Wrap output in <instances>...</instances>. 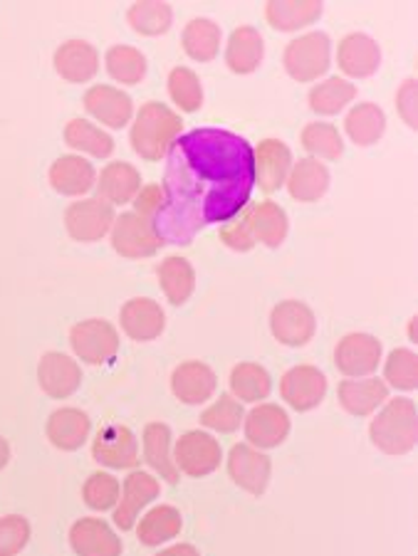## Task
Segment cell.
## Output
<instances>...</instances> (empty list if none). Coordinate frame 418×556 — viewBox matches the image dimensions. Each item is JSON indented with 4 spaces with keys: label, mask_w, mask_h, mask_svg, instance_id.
I'll use <instances>...</instances> for the list:
<instances>
[{
    "label": "cell",
    "mask_w": 418,
    "mask_h": 556,
    "mask_svg": "<svg viewBox=\"0 0 418 556\" xmlns=\"http://www.w3.org/2000/svg\"><path fill=\"white\" fill-rule=\"evenodd\" d=\"M253 188L251 141L213 127L181 134L166 154L162 205L151 226L164 245H189L201 230L243 213Z\"/></svg>",
    "instance_id": "6da1fadb"
},
{
    "label": "cell",
    "mask_w": 418,
    "mask_h": 556,
    "mask_svg": "<svg viewBox=\"0 0 418 556\" xmlns=\"http://www.w3.org/2000/svg\"><path fill=\"white\" fill-rule=\"evenodd\" d=\"M181 116L162 102H147L131 124L129 141L135 154L144 161H162L172 151L174 141L181 137Z\"/></svg>",
    "instance_id": "7a4b0ae2"
},
{
    "label": "cell",
    "mask_w": 418,
    "mask_h": 556,
    "mask_svg": "<svg viewBox=\"0 0 418 556\" xmlns=\"http://www.w3.org/2000/svg\"><path fill=\"white\" fill-rule=\"evenodd\" d=\"M371 443L387 455H406L416 447L418 414L411 399H389L369 426Z\"/></svg>",
    "instance_id": "3957f363"
},
{
    "label": "cell",
    "mask_w": 418,
    "mask_h": 556,
    "mask_svg": "<svg viewBox=\"0 0 418 556\" xmlns=\"http://www.w3.org/2000/svg\"><path fill=\"white\" fill-rule=\"evenodd\" d=\"M284 72L297 83H315L332 65V40L327 33H305L290 40L282 52Z\"/></svg>",
    "instance_id": "277c9868"
},
{
    "label": "cell",
    "mask_w": 418,
    "mask_h": 556,
    "mask_svg": "<svg viewBox=\"0 0 418 556\" xmlns=\"http://www.w3.org/2000/svg\"><path fill=\"white\" fill-rule=\"evenodd\" d=\"M110 238H112L114 253H119L127 260L151 257L164 248V240L156 236L151 220L141 218V215H137L135 211L117 215Z\"/></svg>",
    "instance_id": "5b68a950"
},
{
    "label": "cell",
    "mask_w": 418,
    "mask_h": 556,
    "mask_svg": "<svg viewBox=\"0 0 418 556\" xmlns=\"http://www.w3.org/2000/svg\"><path fill=\"white\" fill-rule=\"evenodd\" d=\"M114 220H117L114 205L102 201L100 195L69 203L65 211V228L69 238L77 240V243H97V240H102L106 232H112Z\"/></svg>",
    "instance_id": "8992f818"
},
{
    "label": "cell",
    "mask_w": 418,
    "mask_h": 556,
    "mask_svg": "<svg viewBox=\"0 0 418 556\" xmlns=\"http://www.w3.org/2000/svg\"><path fill=\"white\" fill-rule=\"evenodd\" d=\"M220 460H224L220 443L206 430H189L174 447L176 468L189 478H206V475L218 470Z\"/></svg>",
    "instance_id": "52a82bcc"
},
{
    "label": "cell",
    "mask_w": 418,
    "mask_h": 556,
    "mask_svg": "<svg viewBox=\"0 0 418 556\" xmlns=\"http://www.w3.org/2000/svg\"><path fill=\"white\" fill-rule=\"evenodd\" d=\"M73 352L87 364H106L119 352V331L106 319H85L69 331Z\"/></svg>",
    "instance_id": "ba28073f"
},
{
    "label": "cell",
    "mask_w": 418,
    "mask_h": 556,
    "mask_svg": "<svg viewBox=\"0 0 418 556\" xmlns=\"http://www.w3.org/2000/svg\"><path fill=\"white\" fill-rule=\"evenodd\" d=\"M273 463L270 457L248 443H238L228 453V475L240 490L251 492L253 497L265 495L270 485Z\"/></svg>",
    "instance_id": "9c48e42d"
},
{
    "label": "cell",
    "mask_w": 418,
    "mask_h": 556,
    "mask_svg": "<svg viewBox=\"0 0 418 556\" xmlns=\"http://www.w3.org/2000/svg\"><path fill=\"white\" fill-rule=\"evenodd\" d=\"M270 331L284 346H305L317 331L315 312L300 300H284L275 304L270 314Z\"/></svg>",
    "instance_id": "30bf717a"
},
{
    "label": "cell",
    "mask_w": 418,
    "mask_h": 556,
    "mask_svg": "<svg viewBox=\"0 0 418 556\" xmlns=\"http://www.w3.org/2000/svg\"><path fill=\"white\" fill-rule=\"evenodd\" d=\"M334 364L346 379L371 376L381 364V342L377 337L364 334V331L346 334L334 349Z\"/></svg>",
    "instance_id": "8fae6325"
},
{
    "label": "cell",
    "mask_w": 418,
    "mask_h": 556,
    "mask_svg": "<svg viewBox=\"0 0 418 556\" xmlns=\"http://www.w3.org/2000/svg\"><path fill=\"white\" fill-rule=\"evenodd\" d=\"M280 393L284 403L295 410H313L327 396L325 374L313 364H300L282 376Z\"/></svg>",
    "instance_id": "7c38bea8"
},
{
    "label": "cell",
    "mask_w": 418,
    "mask_h": 556,
    "mask_svg": "<svg viewBox=\"0 0 418 556\" xmlns=\"http://www.w3.org/2000/svg\"><path fill=\"white\" fill-rule=\"evenodd\" d=\"M253 159L255 184L263 193L280 191L292 172V164H295L290 147L280 139H263L257 143V149H253Z\"/></svg>",
    "instance_id": "4fadbf2b"
},
{
    "label": "cell",
    "mask_w": 418,
    "mask_h": 556,
    "mask_svg": "<svg viewBox=\"0 0 418 556\" xmlns=\"http://www.w3.org/2000/svg\"><path fill=\"white\" fill-rule=\"evenodd\" d=\"M245 438L248 445L257 447V451H270L284 443L290 435V416L284 408L275 406V403H257V406L245 416Z\"/></svg>",
    "instance_id": "5bb4252c"
},
{
    "label": "cell",
    "mask_w": 418,
    "mask_h": 556,
    "mask_svg": "<svg viewBox=\"0 0 418 556\" xmlns=\"http://www.w3.org/2000/svg\"><path fill=\"white\" fill-rule=\"evenodd\" d=\"M92 457L104 468L127 470L139 463V445L127 426H104L92 443Z\"/></svg>",
    "instance_id": "9a60e30c"
},
{
    "label": "cell",
    "mask_w": 418,
    "mask_h": 556,
    "mask_svg": "<svg viewBox=\"0 0 418 556\" xmlns=\"http://www.w3.org/2000/svg\"><path fill=\"white\" fill-rule=\"evenodd\" d=\"M85 110L97 122L104 124L110 129H122L127 127L135 116V104H131V97L122 92L119 87L112 85H94L85 92L83 97Z\"/></svg>",
    "instance_id": "2e32d148"
},
{
    "label": "cell",
    "mask_w": 418,
    "mask_h": 556,
    "mask_svg": "<svg viewBox=\"0 0 418 556\" xmlns=\"http://www.w3.org/2000/svg\"><path fill=\"white\" fill-rule=\"evenodd\" d=\"M52 65H55V72L65 83H92L97 72H100V52L94 50V45L85 40H67L55 50Z\"/></svg>",
    "instance_id": "e0dca14e"
},
{
    "label": "cell",
    "mask_w": 418,
    "mask_h": 556,
    "mask_svg": "<svg viewBox=\"0 0 418 556\" xmlns=\"http://www.w3.org/2000/svg\"><path fill=\"white\" fill-rule=\"evenodd\" d=\"M337 65L352 79L371 77L381 65V50L373 38L364 33L344 35L337 48Z\"/></svg>",
    "instance_id": "ac0fdd59"
},
{
    "label": "cell",
    "mask_w": 418,
    "mask_h": 556,
    "mask_svg": "<svg viewBox=\"0 0 418 556\" xmlns=\"http://www.w3.org/2000/svg\"><path fill=\"white\" fill-rule=\"evenodd\" d=\"M218 389V376L213 374L208 364L203 362H183L172 374V391L186 406H199L213 399Z\"/></svg>",
    "instance_id": "d6986e66"
},
{
    "label": "cell",
    "mask_w": 418,
    "mask_h": 556,
    "mask_svg": "<svg viewBox=\"0 0 418 556\" xmlns=\"http://www.w3.org/2000/svg\"><path fill=\"white\" fill-rule=\"evenodd\" d=\"M159 497V480L149 472H131L127 480H124L119 505L114 507V522L119 529H135L139 513L144 509L149 502Z\"/></svg>",
    "instance_id": "ffe728a7"
},
{
    "label": "cell",
    "mask_w": 418,
    "mask_h": 556,
    "mask_svg": "<svg viewBox=\"0 0 418 556\" xmlns=\"http://www.w3.org/2000/svg\"><path fill=\"white\" fill-rule=\"evenodd\" d=\"M119 325L124 334L135 342H154L166 327V314L159 302L149 298H135L119 312Z\"/></svg>",
    "instance_id": "44dd1931"
},
{
    "label": "cell",
    "mask_w": 418,
    "mask_h": 556,
    "mask_svg": "<svg viewBox=\"0 0 418 556\" xmlns=\"http://www.w3.org/2000/svg\"><path fill=\"white\" fill-rule=\"evenodd\" d=\"M48 178L60 195H69V199H79L97 186L94 166L79 154H65L52 161Z\"/></svg>",
    "instance_id": "7402d4cb"
},
{
    "label": "cell",
    "mask_w": 418,
    "mask_h": 556,
    "mask_svg": "<svg viewBox=\"0 0 418 556\" xmlns=\"http://www.w3.org/2000/svg\"><path fill=\"white\" fill-rule=\"evenodd\" d=\"M38 381L50 399H69L83 383V371H79L75 358H69L67 354L48 352L40 358Z\"/></svg>",
    "instance_id": "603a6c76"
},
{
    "label": "cell",
    "mask_w": 418,
    "mask_h": 556,
    "mask_svg": "<svg viewBox=\"0 0 418 556\" xmlns=\"http://www.w3.org/2000/svg\"><path fill=\"white\" fill-rule=\"evenodd\" d=\"M69 544L79 556H119L122 540L97 517H85L69 529Z\"/></svg>",
    "instance_id": "cb8c5ba5"
},
{
    "label": "cell",
    "mask_w": 418,
    "mask_h": 556,
    "mask_svg": "<svg viewBox=\"0 0 418 556\" xmlns=\"http://www.w3.org/2000/svg\"><path fill=\"white\" fill-rule=\"evenodd\" d=\"M337 393L346 414L357 418L377 414L389 401V386L381 379H344Z\"/></svg>",
    "instance_id": "d4e9b609"
},
{
    "label": "cell",
    "mask_w": 418,
    "mask_h": 556,
    "mask_svg": "<svg viewBox=\"0 0 418 556\" xmlns=\"http://www.w3.org/2000/svg\"><path fill=\"white\" fill-rule=\"evenodd\" d=\"M100 199L110 205H124L137 199L141 191V174L127 161H110L97 178Z\"/></svg>",
    "instance_id": "484cf974"
},
{
    "label": "cell",
    "mask_w": 418,
    "mask_h": 556,
    "mask_svg": "<svg viewBox=\"0 0 418 556\" xmlns=\"http://www.w3.org/2000/svg\"><path fill=\"white\" fill-rule=\"evenodd\" d=\"M245 215H248V223H251L255 243H263L265 248H280L284 243L290 223L282 205H278L275 201L248 203Z\"/></svg>",
    "instance_id": "4316f807"
},
{
    "label": "cell",
    "mask_w": 418,
    "mask_h": 556,
    "mask_svg": "<svg viewBox=\"0 0 418 556\" xmlns=\"http://www.w3.org/2000/svg\"><path fill=\"white\" fill-rule=\"evenodd\" d=\"M265 58L263 35L253 25H240L226 42V65L236 75H251Z\"/></svg>",
    "instance_id": "83f0119b"
},
{
    "label": "cell",
    "mask_w": 418,
    "mask_h": 556,
    "mask_svg": "<svg viewBox=\"0 0 418 556\" xmlns=\"http://www.w3.org/2000/svg\"><path fill=\"white\" fill-rule=\"evenodd\" d=\"M329 168L317 159H300L292 164V172L288 176V186L290 195L300 203H315L322 199L329 188Z\"/></svg>",
    "instance_id": "f1b7e54d"
},
{
    "label": "cell",
    "mask_w": 418,
    "mask_h": 556,
    "mask_svg": "<svg viewBox=\"0 0 418 556\" xmlns=\"http://www.w3.org/2000/svg\"><path fill=\"white\" fill-rule=\"evenodd\" d=\"M90 416L79 408H60L48 420V438L58 451H77L90 438Z\"/></svg>",
    "instance_id": "f546056e"
},
{
    "label": "cell",
    "mask_w": 418,
    "mask_h": 556,
    "mask_svg": "<svg viewBox=\"0 0 418 556\" xmlns=\"http://www.w3.org/2000/svg\"><path fill=\"white\" fill-rule=\"evenodd\" d=\"M319 15H322V3L319 0H270L265 5V21L270 23V28L280 33L307 28Z\"/></svg>",
    "instance_id": "4dcf8cb0"
},
{
    "label": "cell",
    "mask_w": 418,
    "mask_h": 556,
    "mask_svg": "<svg viewBox=\"0 0 418 556\" xmlns=\"http://www.w3.org/2000/svg\"><path fill=\"white\" fill-rule=\"evenodd\" d=\"M144 460L159 478L172 485L179 482V468L172 455V428L166 424H149L144 428Z\"/></svg>",
    "instance_id": "1f68e13d"
},
{
    "label": "cell",
    "mask_w": 418,
    "mask_h": 556,
    "mask_svg": "<svg viewBox=\"0 0 418 556\" xmlns=\"http://www.w3.org/2000/svg\"><path fill=\"white\" fill-rule=\"evenodd\" d=\"M344 131L357 147H371L387 131V114L371 102L354 104L344 119Z\"/></svg>",
    "instance_id": "d6a6232c"
},
{
    "label": "cell",
    "mask_w": 418,
    "mask_h": 556,
    "mask_svg": "<svg viewBox=\"0 0 418 556\" xmlns=\"http://www.w3.org/2000/svg\"><path fill=\"white\" fill-rule=\"evenodd\" d=\"M159 285L166 294V300L174 304V307H181L191 300L195 290V270L189 260L181 255L166 257L162 265H159Z\"/></svg>",
    "instance_id": "836d02e7"
},
{
    "label": "cell",
    "mask_w": 418,
    "mask_h": 556,
    "mask_svg": "<svg viewBox=\"0 0 418 556\" xmlns=\"http://www.w3.org/2000/svg\"><path fill=\"white\" fill-rule=\"evenodd\" d=\"M354 100H357V87L346 83L344 77H327L325 83H317L307 94L309 110L319 116L340 114Z\"/></svg>",
    "instance_id": "e575fe53"
},
{
    "label": "cell",
    "mask_w": 418,
    "mask_h": 556,
    "mask_svg": "<svg viewBox=\"0 0 418 556\" xmlns=\"http://www.w3.org/2000/svg\"><path fill=\"white\" fill-rule=\"evenodd\" d=\"M183 52L195 62H211L218 58L220 28L208 17H193L181 33Z\"/></svg>",
    "instance_id": "d590c367"
},
{
    "label": "cell",
    "mask_w": 418,
    "mask_h": 556,
    "mask_svg": "<svg viewBox=\"0 0 418 556\" xmlns=\"http://www.w3.org/2000/svg\"><path fill=\"white\" fill-rule=\"evenodd\" d=\"M65 143L77 154H90L94 159H110L114 139L104 129L87 119H69L65 127Z\"/></svg>",
    "instance_id": "8d00e7d4"
},
{
    "label": "cell",
    "mask_w": 418,
    "mask_h": 556,
    "mask_svg": "<svg viewBox=\"0 0 418 556\" xmlns=\"http://www.w3.org/2000/svg\"><path fill=\"white\" fill-rule=\"evenodd\" d=\"M230 396H236L245 403H261L270 396L273 379L265 366L243 362L230 371Z\"/></svg>",
    "instance_id": "74e56055"
},
{
    "label": "cell",
    "mask_w": 418,
    "mask_h": 556,
    "mask_svg": "<svg viewBox=\"0 0 418 556\" xmlns=\"http://www.w3.org/2000/svg\"><path fill=\"white\" fill-rule=\"evenodd\" d=\"M300 141L309 159L317 161H337L344 154V141L340 129L334 124L327 122H309L305 129L300 134Z\"/></svg>",
    "instance_id": "f35d334b"
},
{
    "label": "cell",
    "mask_w": 418,
    "mask_h": 556,
    "mask_svg": "<svg viewBox=\"0 0 418 556\" xmlns=\"http://www.w3.org/2000/svg\"><path fill=\"white\" fill-rule=\"evenodd\" d=\"M129 28L154 38V35H164L174 23V11L168 3H159V0H141L127 11Z\"/></svg>",
    "instance_id": "ab89813d"
},
{
    "label": "cell",
    "mask_w": 418,
    "mask_h": 556,
    "mask_svg": "<svg viewBox=\"0 0 418 556\" xmlns=\"http://www.w3.org/2000/svg\"><path fill=\"white\" fill-rule=\"evenodd\" d=\"M106 72H110L114 83L122 85H139L147 75V58L131 45H114L104 55Z\"/></svg>",
    "instance_id": "60d3db41"
},
{
    "label": "cell",
    "mask_w": 418,
    "mask_h": 556,
    "mask_svg": "<svg viewBox=\"0 0 418 556\" xmlns=\"http://www.w3.org/2000/svg\"><path fill=\"white\" fill-rule=\"evenodd\" d=\"M181 532V515L172 505H162L141 519L139 522V540L147 546H156L168 542L172 536Z\"/></svg>",
    "instance_id": "b9f144b4"
},
{
    "label": "cell",
    "mask_w": 418,
    "mask_h": 556,
    "mask_svg": "<svg viewBox=\"0 0 418 556\" xmlns=\"http://www.w3.org/2000/svg\"><path fill=\"white\" fill-rule=\"evenodd\" d=\"M168 94L181 112L193 114L203 106V85L191 67H174L168 75Z\"/></svg>",
    "instance_id": "7bdbcfd3"
},
{
    "label": "cell",
    "mask_w": 418,
    "mask_h": 556,
    "mask_svg": "<svg viewBox=\"0 0 418 556\" xmlns=\"http://www.w3.org/2000/svg\"><path fill=\"white\" fill-rule=\"evenodd\" d=\"M245 410L240 406V401L230 393H220L218 401H213L211 406L201 414V424L216 433H236L243 426Z\"/></svg>",
    "instance_id": "ee69618b"
},
{
    "label": "cell",
    "mask_w": 418,
    "mask_h": 556,
    "mask_svg": "<svg viewBox=\"0 0 418 556\" xmlns=\"http://www.w3.org/2000/svg\"><path fill=\"white\" fill-rule=\"evenodd\" d=\"M384 383L396 391H414L418 386V356L411 349H394L384 364Z\"/></svg>",
    "instance_id": "f6af8a7d"
},
{
    "label": "cell",
    "mask_w": 418,
    "mask_h": 556,
    "mask_svg": "<svg viewBox=\"0 0 418 556\" xmlns=\"http://www.w3.org/2000/svg\"><path fill=\"white\" fill-rule=\"evenodd\" d=\"M83 497H85V505L90 509H97V513L114 509L119 505V497H122L119 480L110 472H92L83 488Z\"/></svg>",
    "instance_id": "bcb514c9"
},
{
    "label": "cell",
    "mask_w": 418,
    "mask_h": 556,
    "mask_svg": "<svg viewBox=\"0 0 418 556\" xmlns=\"http://www.w3.org/2000/svg\"><path fill=\"white\" fill-rule=\"evenodd\" d=\"M30 540V525L21 515L0 517V556H15Z\"/></svg>",
    "instance_id": "7dc6e473"
},
{
    "label": "cell",
    "mask_w": 418,
    "mask_h": 556,
    "mask_svg": "<svg viewBox=\"0 0 418 556\" xmlns=\"http://www.w3.org/2000/svg\"><path fill=\"white\" fill-rule=\"evenodd\" d=\"M218 236H220V243L230 250H236V253H248V250L255 248V236L251 230V223H248L245 208H243V213H238L233 220L224 223Z\"/></svg>",
    "instance_id": "c3c4849f"
},
{
    "label": "cell",
    "mask_w": 418,
    "mask_h": 556,
    "mask_svg": "<svg viewBox=\"0 0 418 556\" xmlns=\"http://www.w3.org/2000/svg\"><path fill=\"white\" fill-rule=\"evenodd\" d=\"M416 102H418L416 79H406V83L402 85V89H398V92H396V110H398V114H402V119H404L411 129L418 127V110H416Z\"/></svg>",
    "instance_id": "681fc988"
},
{
    "label": "cell",
    "mask_w": 418,
    "mask_h": 556,
    "mask_svg": "<svg viewBox=\"0 0 418 556\" xmlns=\"http://www.w3.org/2000/svg\"><path fill=\"white\" fill-rule=\"evenodd\" d=\"M135 203V213L141 215V218L151 220L162 205V186H141V191L137 193Z\"/></svg>",
    "instance_id": "f907efd6"
},
{
    "label": "cell",
    "mask_w": 418,
    "mask_h": 556,
    "mask_svg": "<svg viewBox=\"0 0 418 556\" xmlns=\"http://www.w3.org/2000/svg\"><path fill=\"white\" fill-rule=\"evenodd\" d=\"M159 556H201V554L195 552V546H191V544H176V546H172V549H166Z\"/></svg>",
    "instance_id": "816d5d0a"
},
{
    "label": "cell",
    "mask_w": 418,
    "mask_h": 556,
    "mask_svg": "<svg viewBox=\"0 0 418 556\" xmlns=\"http://www.w3.org/2000/svg\"><path fill=\"white\" fill-rule=\"evenodd\" d=\"M8 460H11V445H8L5 438H0V470L5 468Z\"/></svg>",
    "instance_id": "f5cc1de1"
}]
</instances>
